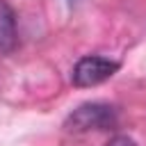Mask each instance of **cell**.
<instances>
[{"label":"cell","instance_id":"obj_2","mask_svg":"<svg viewBox=\"0 0 146 146\" xmlns=\"http://www.w3.org/2000/svg\"><path fill=\"white\" fill-rule=\"evenodd\" d=\"M116 71H119V62L107 59V57H98V55H87L75 62L73 73H71V82L75 87H96V84L110 80Z\"/></svg>","mask_w":146,"mask_h":146},{"label":"cell","instance_id":"obj_4","mask_svg":"<svg viewBox=\"0 0 146 146\" xmlns=\"http://www.w3.org/2000/svg\"><path fill=\"white\" fill-rule=\"evenodd\" d=\"M105 146H137V144H135L128 135H116V137H112Z\"/></svg>","mask_w":146,"mask_h":146},{"label":"cell","instance_id":"obj_1","mask_svg":"<svg viewBox=\"0 0 146 146\" xmlns=\"http://www.w3.org/2000/svg\"><path fill=\"white\" fill-rule=\"evenodd\" d=\"M116 110L107 103H84L80 107H75L66 121H64V130L80 135V132H89V130H110L116 125Z\"/></svg>","mask_w":146,"mask_h":146},{"label":"cell","instance_id":"obj_3","mask_svg":"<svg viewBox=\"0 0 146 146\" xmlns=\"http://www.w3.org/2000/svg\"><path fill=\"white\" fill-rule=\"evenodd\" d=\"M18 43L16 14L7 0H0V52H11Z\"/></svg>","mask_w":146,"mask_h":146}]
</instances>
